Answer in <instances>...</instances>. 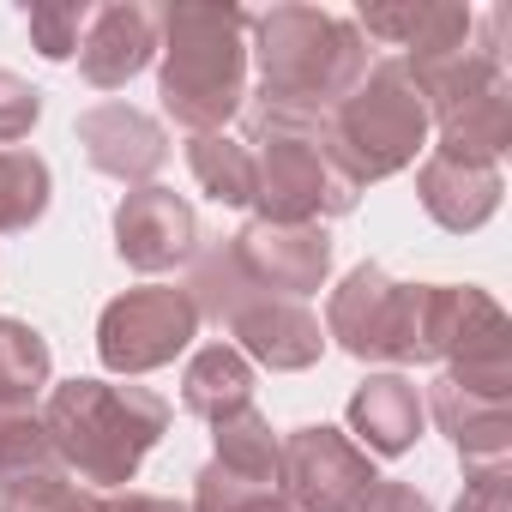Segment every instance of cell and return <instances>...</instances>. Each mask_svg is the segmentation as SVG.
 I'll return each mask as SVG.
<instances>
[{"label": "cell", "instance_id": "15", "mask_svg": "<svg viewBox=\"0 0 512 512\" xmlns=\"http://www.w3.org/2000/svg\"><path fill=\"white\" fill-rule=\"evenodd\" d=\"M500 193H506V175H500V163H482V157H458V151L434 145L416 169V199L446 235L482 229L500 211Z\"/></svg>", "mask_w": 512, "mask_h": 512}, {"label": "cell", "instance_id": "4", "mask_svg": "<svg viewBox=\"0 0 512 512\" xmlns=\"http://www.w3.org/2000/svg\"><path fill=\"white\" fill-rule=\"evenodd\" d=\"M241 145L253 151V217H266V223H326V217L356 211L362 187L338 163L326 121L247 103V139Z\"/></svg>", "mask_w": 512, "mask_h": 512}, {"label": "cell", "instance_id": "24", "mask_svg": "<svg viewBox=\"0 0 512 512\" xmlns=\"http://www.w3.org/2000/svg\"><path fill=\"white\" fill-rule=\"evenodd\" d=\"M49 199H55V175L37 151H25V145L0 151V235L31 229L49 211Z\"/></svg>", "mask_w": 512, "mask_h": 512}, {"label": "cell", "instance_id": "23", "mask_svg": "<svg viewBox=\"0 0 512 512\" xmlns=\"http://www.w3.org/2000/svg\"><path fill=\"white\" fill-rule=\"evenodd\" d=\"M211 446H217L211 464H223V470H235L247 482H278V434L253 404L223 416V422H211Z\"/></svg>", "mask_w": 512, "mask_h": 512}, {"label": "cell", "instance_id": "32", "mask_svg": "<svg viewBox=\"0 0 512 512\" xmlns=\"http://www.w3.org/2000/svg\"><path fill=\"white\" fill-rule=\"evenodd\" d=\"M109 512H193V506H181V500H169V494H139V488H121V494H109Z\"/></svg>", "mask_w": 512, "mask_h": 512}, {"label": "cell", "instance_id": "12", "mask_svg": "<svg viewBox=\"0 0 512 512\" xmlns=\"http://www.w3.org/2000/svg\"><path fill=\"white\" fill-rule=\"evenodd\" d=\"M79 145L91 157L97 175L121 181V187H151V175L169 163V133L157 115L133 109V103H97L79 115Z\"/></svg>", "mask_w": 512, "mask_h": 512}, {"label": "cell", "instance_id": "21", "mask_svg": "<svg viewBox=\"0 0 512 512\" xmlns=\"http://www.w3.org/2000/svg\"><path fill=\"white\" fill-rule=\"evenodd\" d=\"M49 368V338L0 314V410H37V398L49 392Z\"/></svg>", "mask_w": 512, "mask_h": 512}, {"label": "cell", "instance_id": "7", "mask_svg": "<svg viewBox=\"0 0 512 512\" xmlns=\"http://www.w3.org/2000/svg\"><path fill=\"white\" fill-rule=\"evenodd\" d=\"M199 338V314L187 302L181 284H139L121 290L103 314H97V362L121 380L169 368L187 344Z\"/></svg>", "mask_w": 512, "mask_h": 512}, {"label": "cell", "instance_id": "17", "mask_svg": "<svg viewBox=\"0 0 512 512\" xmlns=\"http://www.w3.org/2000/svg\"><path fill=\"white\" fill-rule=\"evenodd\" d=\"M422 392L410 374H368L350 392V434L368 458H404L422 440Z\"/></svg>", "mask_w": 512, "mask_h": 512}, {"label": "cell", "instance_id": "29", "mask_svg": "<svg viewBox=\"0 0 512 512\" xmlns=\"http://www.w3.org/2000/svg\"><path fill=\"white\" fill-rule=\"evenodd\" d=\"M37 121H43V91L31 79H19V73L0 67V151L19 145Z\"/></svg>", "mask_w": 512, "mask_h": 512}, {"label": "cell", "instance_id": "14", "mask_svg": "<svg viewBox=\"0 0 512 512\" xmlns=\"http://www.w3.org/2000/svg\"><path fill=\"white\" fill-rule=\"evenodd\" d=\"M151 61H157V7H145V0H109V7H91L85 43H79L85 85L121 91Z\"/></svg>", "mask_w": 512, "mask_h": 512}, {"label": "cell", "instance_id": "9", "mask_svg": "<svg viewBox=\"0 0 512 512\" xmlns=\"http://www.w3.org/2000/svg\"><path fill=\"white\" fill-rule=\"evenodd\" d=\"M229 247L266 296H290V302H308L326 290L332 253H338L326 223H266V217H247L229 235Z\"/></svg>", "mask_w": 512, "mask_h": 512}, {"label": "cell", "instance_id": "30", "mask_svg": "<svg viewBox=\"0 0 512 512\" xmlns=\"http://www.w3.org/2000/svg\"><path fill=\"white\" fill-rule=\"evenodd\" d=\"M452 512H512V464L464 470V494L452 500Z\"/></svg>", "mask_w": 512, "mask_h": 512}, {"label": "cell", "instance_id": "19", "mask_svg": "<svg viewBox=\"0 0 512 512\" xmlns=\"http://www.w3.org/2000/svg\"><path fill=\"white\" fill-rule=\"evenodd\" d=\"M181 404L205 422H223L253 404V362L235 344H205L181 368Z\"/></svg>", "mask_w": 512, "mask_h": 512}, {"label": "cell", "instance_id": "6", "mask_svg": "<svg viewBox=\"0 0 512 512\" xmlns=\"http://www.w3.org/2000/svg\"><path fill=\"white\" fill-rule=\"evenodd\" d=\"M422 308H428V284H398L386 266L362 260L356 272H344V284L326 302V344H338L356 362L428 368Z\"/></svg>", "mask_w": 512, "mask_h": 512}, {"label": "cell", "instance_id": "3", "mask_svg": "<svg viewBox=\"0 0 512 512\" xmlns=\"http://www.w3.org/2000/svg\"><path fill=\"white\" fill-rule=\"evenodd\" d=\"M37 416L61 464L97 494H121L139 476L145 452L169 434V398H157L151 386H115L91 374L49 386Z\"/></svg>", "mask_w": 512, "mask_h": 512}, {"label": "cell", "instance_id": "22", "mask_svg": "<svg viewBox=\"0 0 512 512\" xmlns=\"http://www.w3.org/2000/svg\"><path fill=\"white\" fill-rule=\"evenodd\" d=\"M187 169H193V181H199V193L205 199H217V205H253V151L241 145V139H229V133H199V139H187Z\"/></svg>", "mask_w": 512, "mask_h": 512}, {"label": "cell", "instance_id": "20", "mask_svg": "<svg viewBox=\"0 0 512 512\" xmlns=\"http://www.w3.org/2000/svg\"><path fill=\"white\" fill-rule=\"evenodd\" d=\"M187 266H193V272H187V284H181V290H187V302H193L199 326H205V320H211V326H223L247 296H260V284L241 272V260H235V247H229V241L199 247Z\"/></svg>", "mask_w": 512, "mask_h": 512}, {"label": "cell", "instance_id": "1", "mask_svg": "<svg viewBox=\"0 0 512 512\" xmlns=\"http://www.w3.org/2000/svg\"><path fill=\"white\" fill-rule=\"evenodd\" d=\"M247 61H260V91H253L260 109L326 121L362 85V73L374 67V49L356 31V19L284 0L272 13H253Z\"/></svg>", "mask_w": 512, "mask_h": 512}, {"label": "cell", "instance_id": "27", "mask_svg": "<svg viewBox=\"0 0 512 512\" xmlns=\"http://www.w3.org/2000/svg\"><path fill=\"white\" fill-rule=\"evenodd\" d=\"M193 512H296L278 482H247L223 464H199L193 476Z\"/></svg>", "mask_w": 512, "mask_h": 512}, {"label": "cell", "instance_id": "2", "mask_svg": "<svg viewBox=\"0 0 512 512\" xmlns=\"http://www.w3.org/2000/svg\"><path fill=\"white\" fill-rule=\"evenodd\" d=\"M247 25L241 7H157V97L175 127L223 133L247 109Z\"/></svg>", "mask_w": 512, "mask_h": 512}, {"label": "cell", "instance_id": "11", "mask_svg": "<svg viewBox=\"0 0 512 512\" xmlns=\"http://www.w3.org/2000/svg\"><path fill=\"white\" fill-rule=\"evenodd\" d=\"M229 344L247 356V362H260L272 374H302L326 356V326L320 314H308V302H290V296H247L229 320H223Z\"/></svg>", "mask_w": 512, "mask_h": 512}, {"label": "cell", "instance_id": "8", "mask_svg": "<svg viewBox=\"0 0 512 512\" xmlns=\"http://www.w3.org/2000/svg\"><path fill=\"white\" fill-rule=\"evenodd\" d=\"M374 482V458L332 422H308L278 440V488L296 512H362Z\"/></svg>", "mask_w": 512, "mask_h": 512}, {"label": "cell", "instance_id": "31", "mask_svg": "<svg viewBox=\"0 0 512 512\" xmlns=\"http://www.w3.org/2000/svg\"><path fill=\"white\" fill-rule=\"evenodd\" d=\"M362 512H434V500L422 494V488H410V482H374V494L362 500Z\"/></svg>", "mask_w": 512, "mask_h": 512}, {"label": "cell", "instance_id": "16", "mask_svg": "<svg viewBox=\"0 0 512 512\" xmlns=\"http://www.w3.org/2000/svg\"><path fill=\"white\" fill-rule=\"evenodd\" d=\"M422 410L440 422V434L458 446L464 470H494V464H512V404L500 398H476L452 380L434 374V386L422 392Z\"/></svg>", "mask_w": 512, "mask_h": 512}, {"label": "cell", "instance_id": "10", "mask_svg": "<svg viewBox=\"0 0 512 512\" xmlns=\"http://www.w3.org/2000/svg\"><path fill=\"white\" fill-rule=\"evenodd\" d=\"M115 253L133 272H175L199 253V211L175 187H133L115 205Z\"/></svg>", "mask_w": 512, "mask_h": 512}, {"label": "cell", "instance_id": "5", "mask_svg": "<svg viewBox=\"0 0 512 512\" xmlns=\"http://www.w3.org/2000/svg\"><path fill=\"white\" fill-rule=\"evenodd\" d=\"M326 133H332V151L350 169V181L368 187V181H386V175L410 169L428 151L434 127H428V103H422L410 67L398 55H374L362 85L326 115Z\"/></svg>", "mask_w": 512, "mask_h": 512}, {"label": "cell", "instance_id": "26", "mask_svg": "<svg viewBox=\"0 0 512 512\" xmlns=\"http://www.w3.org/2000/svg\"><path fill=\"white\" fill-rule=\"evenodd\" d=\"M43 470H61V452H55L43 416L37 410H0V482H25Z\"/></svg>", "mask_w": 512, "mask_h": 512}, {"label": "cell", "instance_id": "25", "mask_svg": "<svg viewBox=\"0 0 512 512\" xmlns=\"http://www.w3.org/2000/svg\"><path fill=\"white\" fill-rule=\"evenodd\" d=\"M0 512H109V494L85 488L67 464L25 476V482H0Z\"/></svg>", "mask_w": 512, "mask_h": 512}, {"label": "cell", "instance_id": "13", "mask_svg": "<svg viewBox=\"0 0 512 512\" xmlns=\"http://www.w3.org/2000/svg\"><path fill=\"white\" fill-rule=\"evenodd\" d=\"M356 31L386 49H404L398 61H434V55H452L476 37V13L458 7V0H362L356 13Z\"/></svg>", "mask_w": 512, "mask_h": 512}, {"label": "cell", "instance_id": "28", "mask_svg": "<svg viewBox=\"0 0 512 512\" xmlns=\"http://www.w3.org/2000/svg\"><path fill=\"white\" fill-rule=\"evenodd\" d=\"M91 0H25V31L43 61H79Z\"/></svg>", "mask_w": 512, "mask_h": 512}, {"label": "cell", "instance_id": "18", "mask_svg": "<svg viewBox=\"0 0 512 512\" xmlns=\"http://www.w3.org/2000/svg\"><path fill=\"white\" fill-rule=\"evenodd\" d=\"M434 133H440V151L500 163L506 145H512V79H494V85L458 97L452 109H440L434 115Z\"/></svg>", "mask_w": 512, "mask_h": 512}]
</instances>
